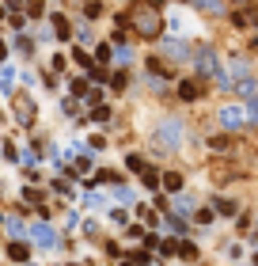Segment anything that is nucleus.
<instances>
[{
    "label": "nucleus",
    "instance_id": "obj_1",
    "mask_svg": "<svg viewBox=\"0 0 258 266\" xmlns=\"http://www.w3.org/2000/svg\"><path fill=\"white\" fill-rule=\"evenodd\" d=\"M156 141L164 148H179V141H182V126L175 118H167V122H160V129H156Z\"/></svg>",
    "mask_w": 258,
    "mask_h": 266
},
{
    "label": "nucleus",
    "instance_id": "obj_2",
    "mask_svg": "<svg viewBox=\"0 0 258 266\" xmlns=\"http://www.w3.org/2000/svg\"><path fill=\"white\" fill-rule=\"evenodd\" d=\"M31 240H35L42 251H53V247H57V232H53L46 221H38L35 228H31Z\"/></svg>",
    "mask_w": 258,
    "mask_h": 266
},
{
    "label": "nucleus",
    "instance_id": "obj_3",
    "mask_svg": "<svg viewBox=\"0 0 258 266\" xmlns=\"http://www.w3.org/2000/svg\"><path fill=\"white\" fill-rule=\"evenodd\" d=\"M194 65H198L201 76L216 72V53H213V46H198V50H194Z\"/></svg>",
    "mask_w": 258,
    "mask_h": 266
},
{
    "label": "nucleus",
    "instance_id": "obj_4",
    "mask_svg": "<svg viewBox=\"0 0 258 266\" xmlns=\"http://www.w3.org/2000/svg\"><path fill=\"white\" fill-rule=\"evenodd\" d=\"M137 31H145L148 38L160 35V16H156V8H137Z\"/></svg>",
    "mask_w": 258,
    "mask_h": 266
},
{
    "label": "nucleus",
    "instance_id": "obj_5",
    "mask_svg": "<svg viewBox=\"0 0 258 266\" xmlns=\"http://www.w3.org/2000/svg\"><path fill=\"white\" fill-rule=\"evenodd\" d=\"M220 126L224 129H239L243 126V111H239V107H224V111H220Z\"/></svg>",
    "mask_w": 258,
    "mask_h": 266
},
{
    "label": "nucleus",
    "instance_id": "obj_6",
    "mask_svg": "<svg viewBox=\"0 0 258 266\" xmlns=\"http://www.w3.org/2000/svg\"><path fill=\"white\" fill-rule=\"evenodd\" d=\"M164 53H167V57H179V61H182V57H186L190 50H186L182 42H171V38H167V42H164Z\"/></svg>",
    "mask_w": 258,
    "mask_h": 266
},
{
    "label": "nucleus",
    "instance_id": "obj_7",
    "mask_svg": "<svg viewBox=\"0 0 258 266\" xmlns=\"http://www.w3.org/2000/svg\"><path fill=\"white\" fill-rule=\"evenodd\" d=\"M4 228H8V236H16V243H19V236H23V221H16V217H4Z\"/></svg>",
    "mask_w": 258,
    "mask_h": 266
},
{
    "label": "nucleus",
    "instance_id": "obj_8",
    "mask_svg": "<svg viewBox=\"0 0 258 266\" xmlns=\"http://www.w3.org/2000/svg\"><path fill=\"white\" fill-rule=\"evenodd\" d=\"M164 187H167V190H171V194H179V190H182V175H175V171H167V175H164Z\"/></svg>",
    "mask_w": 258,
    "mask_h": 266
},
{
    "label": "nucleus",
    "instance_id": "obj_9",
    "mask_svg": "<svg viewBox=\"0 0 258 266\" xmlns=\"http://www.w3.org/2000/svg\"><path fill=\"white\" fill-rule=\"evenodd\" d=\"M179 95H182V99H198V84H194V80H182V84H179Z\"/></svg>",
    "mask_w": 258,
    "mask_h": 266
},
{
    "label": "nucleus",
    "instance_id": "obj_10",
    "mask_svg": "<svg viewBox=\"0 0 258 266\" xmlns=\"http://www.w3.org/2000/svg\"><path fill=\"white\" fill-rule=\"evenodd\" d=\"M175 209H179V213H190V209H194V198H190V194H179V198H175Z\"/></svg>",
    "mask_w": 258,
    "mask_h": 266
},
{
    "label": "nucleus",
    "instance_id": "obj_11",
    "mask_svg": "<svg viewBox=\"0 0 258 266\" xmlns=\"http://www.w3.org/2000/svg\"><path fill=\"white\" fill-rule=\"evenodd\" d=\"M216 213L232 217V213H235V202H232V198H220V202H216Z\"/></svg>",
    "mask_w": 258,
    "mask_h": 266
},
{
    "label": "nucleus",
    "instance_id": "obj_12",
    "mask_svg": "<svg viewBox=\"0 0 258 266\" xmlns=\"http://www.w3.org/2000/svg\"><path fill=\"white\" fill-rule=\"evenodd\" d=\"M8 255L16 258V262H23V258H27V247H23V243H12V247H8Z\"/></svg>",
    "mask_w": 258,
    "mask_h": 266
},
{
    "label": "nucleus",
    "instance_id": "obj_13",
    "mask_svg": "<svg viewBox=\"0 0 258 266\" xmlns=\"http://www.w3.org/2000/svg\"><path fill=\"white\" fill-rule=\"evenodd\" d=\"M179 255L182 258H194V255H198V247H194V243H179Z\"/></svg>",
    "mask_w": 258,
    "mask_h": 266
},
{
    "label": "nucleus",
    "instance_id": "obj_14",
    "mask_svg": "<svg viewBox=\"0 0 258 266\" xmlns=\"http://www.w3.org/2000/svg\"><path fill=\"white\" fill-rule=\"evenodd\" d=\"M114 57H118L121 65H129V61H133V53H129V46H118V53H114Z\"/></svg>",
    "mask_w": 258,
    "mask_h": 266
},
{
    "label": "nucleus",
    "instance_id": "obj_15",
    "mask_svg": "<svg viewBox=\"0 0 258 266\" xmlns=\"http://www.w3.org/2000/svg\"><path fill=\"white\" fill-rule=\"evenodd\" d=\"M114 194H118V202H133V190H129V187H118Z\"/></svg>",
    "mask_w": 258,
    "mask_h": 266
},
{
    "label": "nucleus",
    "instance_id": "obj_16",
    "mask_svg": "<svg viewBox=\"0 0 258 266\" xmlns=\"http://www.w3.org/2000/svg\"><path fill=\"white\" fill-rule=\"evenodd\" d=\"M72 92H76V95H87V84H84V80L76 76V80H72Z\"/></svg>",
    "mask_w": 258,
    "mask_h": 266
},
{
    "label": "nucleus",
    "instance_id": "obj_17",
    "mask_svg": "<svg viewBox=\"0 0 258 266\" xmlns=\"http://www.w3.org/2000/svg\"><path fill=\"white\" fill-rule=\"evenodd\" d=\"M239 95H254V84H250V80H239Z\"/></svg>",
    "mask_w": 258,
    "mask_h": 266
},
{
    "label": "nucleus",
    "instance_id": "obj_18",
    "mask_svg": "<svg viewBox=\"0 0 258 266\" xmlns=\"http://www.w3.org/2000/svg\"><path fill=\"white\" fill-rule=\"evenodd\" d=\"M0 61H4V46H0Z\"/></svg>",
    "mask_w": 258,
    "mask_h": 266
}]
</instances>
